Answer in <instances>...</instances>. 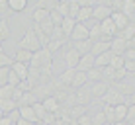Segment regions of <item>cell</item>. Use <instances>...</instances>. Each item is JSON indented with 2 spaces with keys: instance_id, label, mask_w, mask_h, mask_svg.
Wrapping results in <instances>:
<instances>
[{
  "instance_id": "obj_43",
  "label": "cell",
  "mask_w": 135,
  "mask_h": 125,
  "mask_svg": "<svg viewBox=\"0 0 135 125\" xmlns=\"http://www.w3.org/2000/svg\"><path fill=\"white\" fill-rule=\"evenodd\" d=\"M123 71L127 72V74H135V63H133V61H125Z\"/></svg>"
},
{
  "instance_id": "obj_10",
  "label": "cell",
  "mask_w": 135,
  "mask_h": 125,
  "mask_svg": "<svg viewBox=\"0 0 135 125\" xmlns=\"http://www.w3.org/2000/svg\"><path fill=\"white\" fill-rule=\"evenodd\" d=\"M122 14L131 24H135V0H125L122 4Z\"/></svg>"
},
{
  "instance_id": "obj_48",
  "label": "cell",
  "mask_w": 135,
  "mask_h": 125,
  "mask_svg": "<svg viewBox=\"0 0 135 125\" xmlns=\"http://www.w3.org/2000/svg\"><path fill=\"white\" fill-rule=\"evenodd\" d=\"M0 125H16V123L10 121V117H8V115H4V117L0 119Z\"/></svg>"
},
{
  "instance_id": "obj_9",
  "label": "cell",
  "mask_w": 135,
  "mask_h": 125,
  "mask_svg": "<svg viewBox=\"0 0 135 125\" xmlns=\"http://www.w3.org/2000/svg\"><path fill=\"white\" fill-rule=\"evenodd\" d=\"M125 49H127V41L122 39V37H114L110 41V51L114 55H123Z\"/></svg>"
},
{
  "instance_id": "obj_11",
  "label": "cell",
  "mask_w": 135,
  "mask_h": 125,
  "mask_svg": "<svg viewBox=\"0 0 135 125\" xmlns=\"http://www.w3.org/2000/svg\"><path fill=\"white\" fill-rule=\"evenodd\" d=\"M92 67H94V57L88 53V55H82L80 57V61H78V64H76V71L78 72H88Z\"/></svg>"
},
{
  "instance_id": "obj_51",
  "label": "cell",
  "mask_w": 135,
  "mask_h": 125,
  "mask_svg": "<svg viewBox=\"0 0 135 125\" xmlns=\"http://www.w3.org/2000/svg\"><path fill=\"white\" fill-rule=\"evenodd\" d=\"M114 125H129V123H127V121H115Z\"/></svg>"
},
{
  "instance_id": "obj_49",
  "label": "cell",
  "mask_w": 135,
  "mask_h": 125,
  "mask_svg": "<svg viewBox=\"0 0 135 125\" xmlns=\"http://www.w3.org/2000/svg\"><path fill=\"white\" fill-rule=\"evenodd\" d=\"M16 125H31V123H30V121H26V119H22V117H20V119H18V121H16Z\"/></svg>"
},
{
  "instance_id": "obj_50",
  "label": "cell",
  "mask_w": 135,
  "mask_h": 125,
  "mask_svg": "<svg viewBox=\"0 0 135 125\" xmlns=\"http://www.w3.org/2000/svg\"><path fill=\"white\" fill-rule=\"evenodd\" d=\"M129 100H131V106H135V92H133L131 96H129Z\"/></svg>"
},
{
  "instance_id": "obj_38",
  "label": "cell",
  "mask_w": 135,
  "mask_h": 125,
  "mask_svg": "<svg viewBox=\"0 0 135 125\" xmlns=\"http://www.w3.org/2000/svg\"><path fill=\"white\" fill-rule=\"evenodd\" d=\"M92 125H106L104 112H96L94 115H92Z\"/></svg>"
},
{
  "instance_id": "obj_42",
  "label": "cell",
  "mask_w": 135,
  "mask_h": 125,
  "mask_svg": "<svg viewBox=\"0 0 135 125\" xmlns=\"http://www.w3.org/2000/svg\"><path fill=\"white\" fill-rule=\"evenodd\" d=\"M8 84H10V86H14V88H16V86H20V78H18L16 74H14L12 71H10V74H8Z\"/></svg>"
},
{
  "instance_id": "obj_5",
  "label": "cell",
  "mask_w": 135,
  "mask_h": 125,
  "mask_svg": "<svg viewBox=\"0 0 135 125\" xmlns=\"http://www.w3.org/2000/svg\"><path fill=\"white\" fill-rule=\"evenodd\" d=\"M108 88H110V82H106V80H102V82H94V84H90V88H88V94L100 100L102 96L108 92Z\"/></svg>"
},
{
  "instance_id": "obj_22",
  "label": "cell",
  "mask_w": 135,
  "mask_h": 125,
  "mask_svg": "<svg viewBox=\"0 0 135 125\" xmlns=\"http://www.w3.org/2000/svg\"><path fill=\"white\" fill-rule=\"evenodd\" d=\"M127 117V104H119L114 108V121H125Z\"/></svg>"
},
{
  "instance_id": "obj_3",
  "label": "cell",
  "mask_w": 135,
  "mask_h": 125,
  "mask_svg": "<svg viewBox=\"0 0 135 125\" xmlns=\"http://www.w3.org/2000/svg\"><path fill=\"white\" fill-rule=\"evenodd\" d=\"M112 14H114V12H112V8H110L106 2H98L94 8H92V20H94V22H98V24H100L102 20L110 18Z\"/></svg>"
},
{
  "instance_id": "obj_34",
  "label": "cell",
  "mask_w": 135,
  "mask_h": 125,
  "mask_svg": "<svg viewBox=\"0 0 135 125\" xmlns=\"http://www.w3.org/2000/svg\"><path fill=\"white\" fill-rule=\"evenodd\" d=\"M63 18H69V0H63V2H57V8H55Z\"/></svg>"
},
{
  "instance_id": "obj_52",
  "label": "cell",
  "mask_w": 135,
  "mask_h": 125,
  "mask_svg": "<svg viewBox=\"0 0 135 125\" xmlns=\"http://www.w3.org/2000/svg\"><path fill=\"white\" fill-rule=\"evenodd\" d=\"M69 125H78V123H76V121H71V123H69Z\"/></svg>"
},
{
  "instance_id": "obj_26",
  "label": "cell",
  "mask_w": 135,
  "mask_h": 125,
  "mask_svg": "<svg viewBox=\"0 0 135 125\" xmlns=\"http://www.w3.org/2000/svg\"><path fill=\"white\" fill-rule=\"evenodd\" d=\"M10 37V24L6 18H0V43Z\"/></svg>"
},
{
  "instance_id": "obj_17",
  "label": "cell",
  "mask_w": 135,
  "mask_h": 125,
  "mask_svg": "<svg viewBox=\"0 0 135 125\" xmlns=\"http://www.w3.org/2000/svg\"><path fill=\"white\" fill-rule=\"evenodd\" d=\"M41 104H43V108H45L47 113H57L59 112V102H57L55 96H49V98L41 100Z\"/></svg>"
},
{
  "instance_id": "obj_41",
  "label": "cell",
  "mask_w": 135,
  "mask_h": 125,
  "mask_svg": "<svg viewBox=\"0 0 135 125\" xmlns=\"http://www.w3.org/2000/svg\"><path fill=\"white\" fill-rule=\"evenodd\" d=\"M76 123H78V125H92V115H88V113L80 115V117L76 119Z\"/></svg>"
},
{
  "instance_id": "obj_25",
  "label": "cell",
  "mask_w": 135,
  "mask_h": 125,
  "mask_svg": "<svg viewBox=\"0 0 135 125\" xmlns=\"http://www.w3.org/2000/svg\"><path fill=\"white\" fill-rule=\"evenodd\" d=\"M115 37H122V39H125V41H131V39L135 37V24H129L125 29L118 31V35H115Z\"/></svg>"
},
{
  "instance_id": "obj_12",
  "label": "cell",
  "mask_w": 135,
  "mask_h": 125,
  "mask_svg": "<svg viewBox=\"0 0 135 125\" xmlns=\"http://www.w3.org/2000/svg\"><path fill=\"white\" fill-rule=\"evenodd\" d=\"M10 71H12L18 78H20V82L27 80V71H30V67H27V64H22V63H12Z\"/></svg>"
},
{
  "instance_id": "obj_33",
  "label": "cell",
  "mask_w": 135,
  "mask_h": 125,
  "mask_svg": "<svg viewBox=\"0 0 135 125\" xmlns=\"http://www.w3.org/2000/svg\"><path fill=\"white\" fill-rule=\"evenodd\" d=\"M49 20H51V24H53V27H59V26L63 24V16L57 10H51L49 12Z\"/></svg>"
},
{
  "instance_id": "obj_30",
  "label": "cell",
  "mask_w": 135,
  "mask_h": 125,
  "mask_svg": "<svg viewBox=\"0 0 135 125\" xmlns=\"http://www.w3.org/2000/svg\"><path fill=\"white\" fill-rule=\"evenodd\" d=\"M31 108H33V112H35V117L39 119V123H41V121L45 119V115H47V112H45V108H43V104H41V102H35Z\"/></svg>"
},
{
  "instance_id": "obj_24",
  "label": "cell",
  "mask_w": 135,
  "mask_h": 125,
  "mask_svg": "<svg viewBox=\"0 0 135 125\" xmlns=\"http://www.w3.org/2000/svg\"><path fill=\"white\" fill-rule=\"evenodd\" d=\"M86 76H88V82H90V84H94V82H102V80H104V76H102V68H96V67H92L90 71L86 72Z\"/></svg>"
},
{
  "instance_id": "obj_1",
  "label": "cell",
  "mask_w": 135,
  "mask_h": 125,
  "mask_svg": "<svg viewBox=\"0 0 135 125\" xmlns=\"http://www.w3.org/2000/svg\"><path fill=\"white\" fill-rule=\"evenodd\" d=\"M18 49H26V51H31V53H35V51L41 49V45H39V41H37V35H35L33 29H26L24 31Z\"/></svg>"
},
{
  "instance_id": "obj_21",
  "label": "cell",
  "mask_w": 135,
  "mask_h": 125,
  "mask_svg": "<svg viewBox=\"0 0 135 125\" xmlns=\"http://www.w3.org/2000/svg\"><path fill=\"white\" fill-rule=\"evenodd\" d=\"M8 8H10V12H24L27 8V0H8Z\"/></svg>"
},
{
  "instance_id": "obj_37",
  "label": "cell",
  "mask_w": 135,
  "mask_h": 125,
  "mask_svg": "<svg viewBox=\"0 0 135 125\" xmlns=\"http://www.w3.org/2000/svg\"><path fill=\"white\" fill-rule=\"evenodd\" d=\"M8 74H10V67H2L0 68V86L8 84Z\"/></svg>"
},
{
  "instance_id": "obj_28",
  "label": "cell",
  "mask_w": 135,
  "mask_h": 125,
  "mask_svg": "<svg viewBox=\"0 0 135 125\" xmlns=\"http://www.w3.org/2000/svg\"><path fill=\"white\" fill-rule=\"evenodd\" d=\"M35 102H37V98L33 96V92H24L22 100L18 102V108H20V106H33Z\"/></svg>"
},
{
  "instance_id": "obj_35",
  "label": "cell",
  "mask_w": 135,
  "mask_h": 125,
  "mask_svg": "<svg viewBox=\"0 0 135 125\" xmlns=\"http://www.w3.org/2000/svg\"><path fill=\"white\" fill-rule=\"evenodd\" d=\"M12 92H14V86H10V84L0 86V100H8V98H12Z\"/></svg>"
},
{
  "instance_id": "obj_19",
  "label": "cell",
  "mask_w": 135,
  "mask_h": 125,
  "mask_svg": "<svg viewBox=\"0 0 135 125\" xmlns=\"http://www.w3.org/2000/svg\"><path fill=\"white\" fill-rule=\"evenodd\" d=\"M73 49H76L78 51V55H88L92 51V41L90 39H86V41H78V43H73Z\"/></svg>"
},
{
  "instance_id": "obj_13",
  "label": "cell",
  "mask_w": 135,
  "mask_h": 125,
  "mask_svg": "<svg viewBox=\"0 0 135 125\" xmlns=\"http://www.w3.org/2000/svg\"><path fill=\"white\" fill-rule=\"evenodd\" d=\"M112 22H114V26H115V29H118V31L125 29V27L131 24V22H129L122 12H114V14H112Z\"/></svg>"
},
{
  "instance_id": "obj_39",
  "label": "cell",
  "mask_w": 135,
  "mask_h": 125,
  "mask_svg": "<svg viewBox=\"0 0 135 125\" xmlns=\"http://www.w3.org/2000/svg\"><path fill=\"white\" fill-rule=\"evenodd\" d=\"M12 63H14V59L10 57V55L0 53V68H2V67H12Z\"/></svg>"
},
{
  "instance_id": "obj_40",
  "label": "cell",
  "mask_w": 135,
  "mask_h": 125,
  "mask_svg": "<svg viewBox=\"0 0 135 125\" xmlns=\"http://www.w3.org/2000/svg\"><path fill=\"white\" fill-rule=\"evenodd\" d=\"M125 121L129 125H135V106H127V117H125Z\"/></svg>"
},
{
  "instance_id": "obj_47",
  "label": "cell",
  "mask_w": 135,
  "mask_h": 125,
  "mask_svg": "<svg viewBox=\"0 0 135 125\" xmlns=\"http://www.w3.org/2000/svg\"><path fill=\"white\" fill-rule=\"evenodd\" d=\"M8 117H10V121H14V123H16L18 119H20V112H18V109H14L12 113H8Z\"/></svg>"
},
{
  "instance_id": "obj_44",
  "label": "cell",
  "mask_w": 135,
  "mask_h": 125,
  "mask_svg": "<svg viewBox=\"0 0 135 125\" xmlns=\"http://www.w3.org/2000/svg\"><path fill=\"white\" fill-rule=\"evenodd\" d=\"M123 59H125V61H133L135 63V49H125Z\"/></svg>"
},
{
  "instance_id": "obj_29",
  "label": "cell",
  "mask_w": 135,
  "mask_h": 125,
  "mask_svg": "<svg viewBox=\"0 0 135 125\" xmlns=\"http://www.w3.org/2000/svg\"><path fill=\"white\" fill-rule=\"evenodd\" d=\"M61 47H65V39H51L49 43H47V47H45V49H47L49 53L53 55V53H57V51L61 49Z\"/></svg>"
},
{
  "instance_id": "obj_31",
  "label": "cell",
  "mask_w": 135,
  "mask_h": 125,
  "mask_svg": "<svg viewBox=\"0 0 135 125\" xmlns=\"http://www.w3.org/2000/svg\"><path fill=\"white\" fill-rule=\"evenodd\" d=\"M78 12H80V6H78V2H76V0H69V18H73V20L76 22Z\"/></svg>"
},
{
  "instance_id": "obj_18",
  "label": "cell",
  "mask_w": 135,
  "mask_h": 125,
  "mask_svg": "<svg viewBox=\"0 0 135 125\" xmlns=\"http://www.w3.org/2000/svg\"><path fill=\"white\" fill-rule=\"evenodd\" d=\"M31 20H33L35 26H39V24H43V22L49 20V12L43 10V8H35L33 14H31Z\"/></svg>"
},
{
  "instance_id": "obj_16",
  "label": "cell",
  "mask_w": 135,
  "mask_h": 125,
  "mask_svg": "<svg viewBox=\"0 0 135 125\" xmlns=\"http://www.w3.org/2000/svg\"><path fill=\"white\" fill-rule=\"evenodd\" d=\"M31 51H26V49H18L14 53V63H22V64H30L31 61Z\"/></svg>"
},
{
  "instance_id": "obj_15",
  "label": "cell",
  "mask_w": 135,
  "mask_h": 125,
  "mask_svg": "<svg viewBox=\"0 0 135 125\" xmlns=\"http://www.w3.org/2000/svg\"><path fill=\"white\" fill-rule=\"evenodd\" d=\"M112 59H114V53H112V51H106V53L100 55V57H94V67L96 68H104V67H108L112 63Z\"/></svg>"
},
{
  "instance_id": "obj_6",
  "label": "cell",
  "mask_w": 135,
  "mask_h": 125,
  "mask_svg": "<svg viewBox=\"0 0 135 125\" xmlns=\"http://www.w3.org/2000/svg\"><path fill=\"white\" fill-rule=\"evenodd\" d=\"M74 74H76V68H67L65 72L59 74V78L55 82H57L61 88H67V86H73V80H74Z\"/></svg>"
},
{
  "instance_id": "obj_7",
  "label": "cell",
  "mask_w": 135,
  "mask_h": 125,
  "mask_svg": "<svg viewBox=\"0 0 135 125\" xmlns=\"http://www.w3.org/2000/svg\"><path fill=\"white\" fill-rule=\"evenodd\" d=\"M63 61L67 63V68H76L78 61H80V55H78V51H76V49H73V47H71V49L65 51Z\"/></svg>"
},
{
  "instance_id": "obj_46",
  "label": "cell",
  "mask_w": 135,
  "mask_h": 125,
  "mask_svg": "<svg viewBox=\"0 0 135 125\" xmlns=\"http://www.w3.org/2000/svg\"><path fill=\"white\" fill-rule=\"evenodd\" d=\"M10 8H8V0H0V16L2 14H6Z\"/></svg>"
},
{
  "instance_id": "obj_45",
  "label": "cell",
  "mask_w": 135,
  "mask_h": 125,
  "mask_svg": "<svg viewBox=\"0 0 135 125\" xmlns=\"http://www.w3.org/2000/svg\"><path fill=\"white\" fill-rule=\"evenodd\" d=\"M22 96H24V92H22L20 88H14V92H12V100L16 102V104H18V102L22 100Z\"/></svg>"
},
{
  "instance_id": "obj_8",
  "label": "cell",
  "mask_w": 135,
  "mask_h": 125,
  "mask_svg": "<svg viewBox=\"0 0 135 125\" xmlns=\"http://www.w3.org/2000/svg\"><path fill=\"white\" fill-rule=\"evenodd\" d=\"M18 112H20V117H22V119L30 121L31 125L39 123V119L35 117V112H33V108H31V106H20V108H18Z\"/></svg>"
},
{
  "instance_id": "obj_2",
  "label": "cell",
  "mask_w": 135,
  "mask_h": 125,
  "mask_svg": "<svg viewBox=\"0 0 135 125\" xmlns=\"http://www.w3.org/2000/svg\"><path fill=\"white\" fill-rule=\"evenodd\" d=\"M102 104L104 106H112V108H115V106H119V104H125V96H122L115 88H108V92H106L104 96H102Z\"/></svg>"
},
{
  "instance_id": "obj_53",
  "label": "cell",
  "mask_w": 135,
  "mask_h": 125,
  "mask_svg": "<svg viewBox=\"0 0 135 125\" xmlns=\"http://www.w3.org/2000/svg\"><path fill=\"white\" fill-rule=\"evenodd\" d=\"M0 53H4V49H2V43H0Z\"/></svg>"
},
{
  "instance_id": "obj_54",
  "label": "cell",
  "mask_w": 135,
  "mask_h": 125,
  "mask_svg": "<svg viewBox=\"0 0 135 125\" xmlns=\"http://www.w3.org/2000/svg\"><path fill=\"white\" fill-rule=\"evenodd\" d=\"M2 117H4V113H2V112H0V119H2Z\"/></svg>"
},
{
  "instance_id": "obj_32",
  "label": "cell",
  "mask_w": 135,
  "mask_h": 125,
  "mask_svg": "<svg viewBox=\"0 0 135 125\" xmlns=\"http://www.w3.org/2000/svg\"><path fill=\"white\" fill-rule=\"evenodd\" d=\"M123 64H125V59H123V55H114V59H112L110 67L114 68V71H122V68H123Z\"/></svg>"
},
{
  "instance_id": "obj_27",
  "label": "cell",
  "mask_w": 135,
  "mask_h": 125,
  "mask_svg": "<svg viewBox=\"0 0 135 125\" xmlns=\"http://www.w3.org/2000/svg\"><path fill=\"white\" fill-rule=\"evenodd\" d=\"M74 26H76V22H74L73 18H63V24H61V29H63V33L67 35V37H69V35L73 33Z\"/></svg>"
},
{
  "instance_id": "obj_4",
  "label": "cell",
  "mask_w": 135,
  "mask_h": 125,
  "mask_svg": "<svg viewBox=\"0 0 135 125\" xmlns=\"http://www.w3.org/2000/svg\"><path fill=\"white\" fill-rule=\"evenodd\" d=\"M69 39L73 41V43H78V41H86L88 39V27L84 24H76L73 29V33L69 35Z\"/></svg>"
},
{
  "instance_id": "obj_14",
  "label": "cell",
  "mask_w": 135,
  "mask_h": 125,
  "mask_svg": "<svg viewBox=\"0 0 135 125\" xmlns=\"http://www.w3.org/2000/svg\"><path fill=\"white\" fill-rule=\"evenodd\" d=\"M106 51H110V41H96V43H92L90 55L92 57H100V55H104Z\"/></svg>"
},
{
  "instance_id": "obj_23",
  "label": "cell",
  "mask_w": 135,
  "mask_h": 125,
  "mask_svg": "<svg viewBox=\"0 0 135 125\" xmlns=\"http://www.w3.org/2000/svg\"><path fill=\"white\" fill-rule=\"evenodd\" d=\"M86 84H88V76H86V72H78V71H76V74H74V80H73V88L80 90V88H84Z\"/></svg>"
},
{
  "instance_id": "obj_20",
  "label": "cell",
  "mask_w": 135,
  "mask_h": 125,
  "mask_svg": "<svg viewBox=\"0 0 135 125\" xmlns=\"http://www.w3.org/2000/svg\"><path fill=\"white\" fill-rule=\"evenodd\" d=\"M14 109H18V104H16V102H14L12 98H8V100H0V112H2L4 115L12 113Z\"/></svg>"
},
{
  "instance_id": "obj_36",
  "label": "cell",
  "mask_w": 135,
  "mask_h": 125,
  "mask_svg": "<svg viewBox=\"0 0 135 125\" xmlns=\"http://www.w3.org/2000/svg\"><path fill=\"white\" fill-rule=\"evenodd\" d=\"M102 112H104V117H106V121H108L110 125L115 123V121H114V108H112V106H104V109H102Z\"/></svg>"
}]
</instances>
